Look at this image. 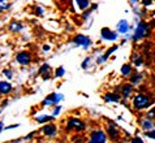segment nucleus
<instances>
[{
	"label": "nucleus",
	"instance_id": "412c9836",
	"mask_svg": "<svg viewBox=\"0 0 155 143\" xmlns=\"http://www.w3.org/2000/svg\"><path fill=\"white\" fill-rule=\"evenodd\" d=\"M76 3H77V5H78V8L81 11H86L90 7L89 0H76Z\"/></svg>",
	"mask_w": 155,
	"mask_h": 143
},
{
	"label": "nucleus",
	"instance_id": "72a5a7b5",
	"mask_svg": "<svg viewBox=\"0 0 155 143\" xmlns=\"http://www.w3.org/2000/svg\"><path fill=\"white\" fill-rule=\"evenodd\" d=\"M132 142H133V143H136V142H137V143H142L143 141L140 139V138H134V139H132Z\"/></svg>",
	"mask_w": 155,
	"mask_h": 143
},
{
	"label": "nucleus",
	"instance_id": "5701e85b",
	"mask_svg": "<svg viewBox=\"0 0 155 143\" xmlns=\"http://www.w3.org/2000/svg\"><path fill=\"white\" fill-rule=\"evenodd\" d=\"M11 8V2L9 0H0V12L8 11Z\"/></svg>",
	"mask_w": 155,
	"mask_h": 143
},
{
	"label": "nucleus",
	"instance_id": "20e7f679",
	"mask_svg": "<svg viewBox=\"0 0 155 143\" xmlns=\"http://www.w3.org/2000/svg\"><path fill=\"white\" fill-rule=\"evenodd\" d=\"M73 42H74L76 46L82 47L84 50H87L89 47L91 46V41H90V38L87 35H84V34H78V35H76L74 39H73Z\"/></svg>",
	"mask_w": 155,
	"mask_h": 143
},
{
	"label": "nucleus",
	"instance_id": "c756f323",
	"mask_svg": "<svg viewBox=\"0 0 155 143\" xmlns=\"http://www.w3.org/2000/svg\"><path fill=\"white\" fill-rule=\"evenodd\" d=\"M141 3H142V5L149 7V5H151V4L154 3V0H141Z\"/></svg>",
	"mask_w": 155,
	"mask_h": 143
},
{
	"label": "nucleus",
	"instance_id": "f8f14e48",
	"mask_svg": "<svg viewBox=\"0 0 155 143\" xmlns=\"http://www.w3.org/2000/svg\"><path fill=\"white\" fill-rule=\"evenodd\" d=\"M141 128L146 132V130H151V129H154V128H155V125H154V122H153V120L145 119V120H142V121H141Z\"/></svg>",
	"mask_w": 155,
	"mask_h": 143
},
{
	"label": "nucleus",
	"instance_id": "aec40b11",
	"mask_svg": "<svg viewBox=\"0 0 155 143\" xmlns=\"http://www.w3.org/2000/svg\"><path fill=\"white\" fill-rule=\"evenodd\" d=\"M121 74L124 77H130L132 74V67H130V64H124L123 67H121Z\"/></svg>",
	"mask_w": 155,
	"mask_h": 143
},
{
	"label": "nucleus",
	"instance_id": "4468645a",
	"mask_svg": "<svg viewBox=\"0 0 155 143\" xmlns=\"http://www.w3.org/2000/svg\"><path fill=\"white\" fill-rule=\"evenodd\" d=\"M50 72H51V67H50L48 64H43V65H42V68L39 69V74L45 77V80H48Z\"/></svg>",
	"mask_w": 155,
	"mask_h": 143
},
{
	"label": "nucleus",
	"instance_id": "f704fd0d",
	"mask_svg": "<svg viewBox=\"0 0 155 143\" xmlns=\"http://www.w3.org/2000/svg\"><path fill=\"white\" fill-rule=\"evenodd\" d=\"M34 137V133H31V134H29V135L26 137V138H25V139H26V141H29V139H31V138Z\"/></svg>",
	"mask_w": 155,
	"mask_h": 143
},
{
	"label": "nucleus",
	"instance_id": "58836bf2",
	"mask_svg": "<svg viewBox=\"0 0 155 143\" xmlns=\"http://www.w3.org/2000/svg\"><path fill=\"white\" fill-rule=\"evenodd\" d=\"M2 132H3V122L0 121V133H2Z\"/></svg>",
	"mask_w": 155,
	"mask_h": 143
},
{
	"label": "nucleus",
	"instance_id": "7ed1b4c3",
	"mask_svg": "<svg viewBox=\"0 0 155 143\" xmlns=\"http://www.w3.org/2000/svg\"><path fill=\"white\" fill-rule=\"evenodd\" d=\"M86 129V124L82 120L76 119V117H71L67 124V130H74V132H84Z\"/></svg>",
	"mask_w": 155,
	"mask_h": 143
},
{
	"label": "nucleus",
	"instance_id": "473e14b6",
	"mask_svg": "<svg viewBox=\"0 0 155 143\" xmlns=\"http://www.w3.org/2000/svg\"><path fill=\"white\" fill-rule=\"evenodd\" d=\"M90 15H91V12H90V11H85V15H84V18L86 20V18H89V16Z\"/></svg>",
	"mask_w": 155,
	"mask_h": 143
},
{
	"label": "nucleus",
	"instance_id": "9d476101",
	"mask_svg": "<svg viewBox=\"0 0 155 143\" xmlns=\"http://www.w3.org/2000/svg\"><path fill=\"white\" fill-rule=\"evenodd\" d=\"M117 31L121 34H127L129 31V22L127 20H120L117 24Z\"/></svg>",
	"mask_w": 155,
	"mask_h": 143
},
{
	"label": "nucleus",
	"instance_id": "ea45409f",
	"mask_svg": "<svg viewBox=\"0 0 155 143\" xmlns=\"http://www.w3.org/2000/svg\"><path fill=\"white\" fill-rule=\"evenodd\" d=\"M154 13H155V12H154Z\"/></svg>",
	"mask_w": 155,
	"mask_h": 143
},
{
	"label": "nucleus",
	"instance_id": "f257e3e1",
	"mask_svg": "<svg viewBox=\"0 0 155 143\" xmlns=\"http://www.w3.org/2000/svg\"><path fill=\"white\" fill-rule=\"evenodd\" d=\"M153 104H154L153 98L149 96V95H145V94H138L133 99V107H134V109H137V111L146 109V108L151 107Z\"/></svg>",
	"mask_w": 155,
	"mask_h": 143
},
{
	"label": "nucleus",
	"instance_id": "2f4dec72",
	"mask_svg": "<svg viewBox=\"0 0 155 143\" xmlns=\"http://www.w3.org/2000/svg\"><path fill=\"white\" fill-rule=\"evenodd\" d=\"M35 12H37V15H38V16H43V15H45V9H43L42 7H38Z\"/></svg>",
	"mask_w": 155,
	"mask_h": 143
},
{
	"label": "nucleus",
	"instance_id": "423d86ee",
	"mask_svg": "<svg viewBox=\"0 0 155 143\" xmlns=\"http://www.w3.org/2000/svg\"><path fill=\"white\" fill-rule=\"evenodd\" d=\"M64 99V95L63 94H50L45 99L43 102V106H56V104L63 100Z\"/></svg>",
	"mask_w": 155,
	"mask_h": 143
},
{
	"label": "nucleus",
	"instance_id": "6ab92c4d",
	"mask_svg": "<svg viewBox=\"0 0 155 143\" xmlns=\"http://www.w3.org/2000/svg\"><path fill=\"white\" fill-rule=\"evenodd\" d=\"M22 24L21 22H17V21H13V22H11L9 25V30L11 31H13V33H17V31H21L22 30Z\"/></svg>",
	"mask_w": 155,
	"mask_h": 143
},
{
	"label": "nucleus",
	"instance_id": "7c9ffc66",
	"mask_svg": "<svg viewBox=\"0 0 155 143\" xmlns=\"http://www.w3.org/2000/svg\"><path fill=\"white\" fill-rule=\"evenodd\" d=\"M60 111H61V107H59V106H58V107H55V109L52 111V116H54V117H56V116L60 113Z\"/></svg>",
	"mask_w": 155,
	"mask_h": 143
},
{
	"label": "nucleus",
	"instance_id": "e433bc0d",
	"mask_svg": "<svg viewBox=\"0 0 155 143\" xmlns=\"http://www.w3.org/2000/svg\"><path fill=\"white\" fill-rule=\"evenodd\" d=\"M129 2H130L132 4H136V3H138V2H140V0H129Z\"/></svg>",
	"mask_w": 155,
	"mask_h": 143
},
{
	"label": "nucleus",
	"instance_id": "a211bd4d",
	"mask_svg": "<svg viewBox=\"0 0 155 143\" xmlns=\"http://www.w3.org/2000/svg\"><path fill=\"white\" fill-rule=\"evenodd\" d=\"M51 120H54L52 115H51V116H48V115H39V116L35 117V121H37V122H39V124L48 122V121H51Z\"/></svg>",
	"mask_w": 155,
	"mask_h": 143
},
{
	"label": "nucleus",
	"instance_id": "9b49d317",
	"mask_svg": "<svg viewBox=\"0 0 155 143\" xmlns=\"http://www.w3.org/2000/svg\"><path fill=\"white\" fill-rule=\"evenodd\" d=\"M12 91V85L8 82L0 81V94H9Z\"/></svg>",
	"mask_w": 155,
	"mask_h": 143
},
{
	"label": "nucleus",
	"instance_id": "4be33fe9",
	"mask_svg": "<svg viewBox=\"0 0 155 143\" xmlns=\"http://www.w3.org/2000/svg\"><path fill=\"white\" fill-rule=\"evenodd\" d=\"M132 60H133V64H134L136 67H141V65L143 64V60H142V56L140 54H134V55H133Z\"/></svg>",
	"mask_w": 155,
	"mask_h": 143
},
{
	"label": "nucleus",
	"instance_id": "b1692460",
	"mask_svg": "<svg viewBox=\"0 0 155 143\" xmlns=\"http://www.w3.org/2000/svg\"><path fill=\"white\" fill-rule=\"evenodd\" d=\"M141 80H142V74H134L132 78H130V82H132V85H138L140 82H141Z\"/></svg>",
	"mask_w": 155,
	"mask_h": 143
},
{
	"label": "nucleus",
	"instance_id": "cd10ccee",
	"mask_svg": "<svg viewBox=\"0 0 155 143\" xmlns=\"http://www.w3.org/2000/svg\"><path fill=\"white\" fill-rule=\"evenodd\" d=\"M3 74L7 78H9V80H12V78H13V73H12V70H4Z\"/></svg>",
	"mask_w": 155,
	"mask_h": 143
},
{
	"label": "nucleus",
	"instance_id": "a878e982",
	"mask_svg": "<svg viewBox=\"0 0 155 143\" xmlns=\"http://www.w3.org/2000/svg\"><path fill=\"white\" fill-rule=\"evenodd\" d=\"M145 119H149V120H155V107L153 108L151 111H149L147 113H146Z\"/></svg>",
	"mask_w": 155,
	"mask_h": 143
},
{
	"label": "nucleus",
	"instance_id": "f3484780",
	"mask_svg": "<svg viewBox=\"0 0 155 143\" xmlns=\"http://www.w3.org/2000/svg\"><path fill=\"white\" fill-rule=\"evenodd\" d=\"M132 91H133L132 85H123L121 86V94H123L124 98H129V96H130Z\"/></svg>",
	"mask_w": 155,
	"mask_h": 143
},
{
	"label": "nucleus",
	"instance_id": "1a4fd4ad",
	"mask_svg": "<svg viewBox=\"0 0 155 143\" xmlns=\"http://www.w3.org/2000/svg\"><path fill=\"white\" fill-rule=\"evenodd\" d=\"M16 60H17V63L21 65H28L31 61V55H30L29 52H20V54H17Z\"/></svg>",
	"mask_w": 155,
	"mask_h": 143
},
{
	"label": "nucleus",
	"instance_id": "39448f33",
	"mask_svg": "<svg viewBox=\"0 0 155 143\" xmlns=\"http://www.w3.org/2000/svg\"><path fill=\"white\" fill-rule=\"evenodd\" d=\"M90 142L91 143H104L107 142V135L102 130H94L90 135Z\"/></svg>",
	"mask_w": 155,
	"mask_h": 143
},
{
	"label": "nucleus",
	"instance_id": "393cba45",
	"mask_svg": "<svg viewBox=\"0 0 155 143\" xmlns=\"http://www.w3.org/2000/svg\"><path fill=\"white\" fill-rule=\"evenodd\" d=\"M64 74H65V69L63 67H59L56 69V72H55V77H63Z\"/></svg>",
	"mask_w": 155,
	"mask_h": 143
},
{
	"label": "nucleus",
	"instance_id": "0eeeda50",
	"mask_svg": "<svg viewBox=\"0 0 155 143\" xmlns=\"http://www.w3.org/2000/svg\"><path fill=\"white\" fill-rule=\"evenodd\" d=\"M101 33H102V38L104 39V41L114 42V41H116V39L119 38L117 34H116L115 31H112V30H111V29H108V28H103Z\"/></svg>",
	"mask_w": 155,
	"mask_h": 143
},
{
	"label": "nucleus",
	"instance_id": "dca6fc26",
	"mask_svg": "<svg viewBox=\"0 0 155 143\" xmlns=\"http://www.w3.org/2000/svg\"><path fill=\"white\" fill-rule=\"evenodd\" d=\"M107 132H108L110 137L112 138L114 141H115V139H117V138H119V129L116 128V126H114V125H110V126L107 128Z\"/></svg>",
	"mask_w": 155,
	"mask_h": 143
},
{
	"label": "nucleus",
	"instance_id": "4c0bfd02",
	"mask_svg": "<svg viewBox=\"0 0 155 143\" xmlns=\"http://www.w3.org/2000/svg\"><path fill=\"white\" fill-rule=\"evenodd\" d=\"M43 50H45V51H48V50H50V46H45V47H43Z\"/></svg>",
	"mask_w": 155,
	"mask_h": 143
},
{
	"label": "nucleus",
	"instance_id": "f03ea898",
	"mask_svg": "<svg viewBox=\"0 0 155 143\" xmlns=\"http://www.w3.org/2000/svg\"><path fill=\"white\" fill-rule=\"evenodd\" d=\"M150 33V25L147 22H143V21H141L137 25V28L134 30V34H133L132 39L133 41H141V39H143L149 35Z\"/></svg>",
	"mask_w": 155,
	"mask_h": 143
},
{
	"label": "nucleus",
	"instance_id": "ddd939ff",
	"mask_svg": "<svg viewBox=\"0 0 155 143\" xmlns=\"http://www.w3.org/2000/svg\"><path fill=\"white\" fill-rule=\"evenodd\" d=\"M116 50H117V46H114V47H111V48H110L108 51H107L106 54L102 56V57H99V59L97 60V63H98V64H102L103 61H106V60H107V59H108L110 56H111V54H112V52H115Z\"/></svg>",
	"mask_w": 155,
	"mask_h": 143
},
{
	"label": "nucleus",
	"instance_id": "c85d7f7f",
	"mask_svg": "<svg viewBox=\"0 0 155 143\" xmlns=\"http://www.w3.org/2000/svg\"><path fill=\"white\" fill-rule=\"evenodd\" d=\"M91 61V57H87V59H85V61H82V65H81V67H82L84 69H86L89 67V63Z\"/></svg>",
	"mask_w": 155,
	"mask_h": 143
},
{
	"label": "nucleus",
	"instance_id": "c9c22d12",
	"mask_svg": "<svg viewBox=\"0 0 155 143\" xmlns=\"http://www.w3.org/2000/svg\"><path fill=\"white\" fill-rule=\"evenodd\" d=\"M17 126H18V125H9V126H8V128H5V129H15V128H17Z\"/></svg>",
	"mask_w": 155,
	"mask_h": 143
},
{
	"label": "nucleus",
	"instance_id": "6e6552de",
	"mask_svg": "<svg viewBox=\"0 0 155 143\" xmlns=\"http://www.w3.org/2000/svg\"><path fill=\"white\" fill-rule=\"evenodd\" d=\"M41 132L45 134L46 137H55L58 134V128L56 125H52V124H47L42 128Z\"/></svg>",
	"mask_w": 155,
	"mask_h": 143
},
{
	"label": "nucleus",
	"instance_id": "bb28decb",
	"mask_svg": "<svg viewBox=\"0 0 155 143\" xmlns=\"http://www.w3.org/2000/svg\"><path fill=\"white\" fill-rule=\"evenodd\" d=\"M145 135L147 137V138H151V139H155V129L146 130V132H145Z\"/></svg>",
	"mask_w": 155,
	"mask_h": 143
},
{
	"label": "nucleus",
	"instance_id": "2eb2a0df",
	"mask_svg": "<svg viewBox=\"0 0 155 143\" xmlns=\"http://www.w3.org/2000/svg\"><path fill=\"white\" fill-rule=\"evenodd\" d=\"M104 100L106 102H115V103H117L120 100V96H119V94H116V93H108V94H104Z\"/></svg>",
	"mask_w": 155,
	"mask_h": 143
}]
</instances>
